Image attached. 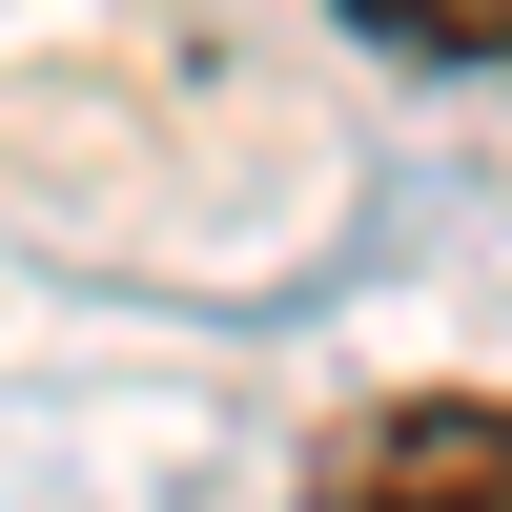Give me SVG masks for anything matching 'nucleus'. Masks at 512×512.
Here are the masks:
<instances>
[{
    "mask_svg": "<svg viewBox=\"0 0 512 512\" xmlns=\"http://www.w3.org/2000/svg\"><path fill=\"white\" fill-rule=\"evenodd\" d=\"M308 512H512V390H369L308 451Z\"/></svg>",
    "mask_w": 512,
    "mask_h": 512,
    "instance_id": "nucleus-1",
    "label": "nucleus"
},
{
    "mask_svg": "<svg viewBox=\"0 0 512 512\" xmlns=\"http://www.w3.org/2000/svg\"><path fill=\"white\" fill-rule=\"evenodd\" d=\"M369 41H410V62H512V0H349Z\"/></svg>",
    "mask_w": 512,
    "mask_h": 512,
    "instance_id": "nucleus-2",
    "label": "nucleus"
}]
</instances>
